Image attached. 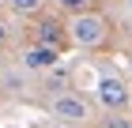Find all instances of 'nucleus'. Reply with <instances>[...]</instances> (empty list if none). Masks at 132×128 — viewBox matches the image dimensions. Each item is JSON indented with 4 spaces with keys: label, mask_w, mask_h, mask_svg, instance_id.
Here are the masks:
<instances>
[{
    "label": "nucleus",
    "mask_w": 132,
    "mask_h": 128,
    "mask_svg": "<svg viewBox=\"0 0 132 128\" xmlns=\"http://www.w3.org/2000/svg\"><path fill=\"white\" fill-rule=\"evenodd\" d=\"M53 8L61 11V15H79V11H91V8H98L102 0H49Z\"/></svg>",
    "instance_id": "nucleus-9"
},
{
    "label": "nucleus",
    "mask_w": 132,
    "mask_h": 128,
    "mask_svg": "<svg viewBox=\"0 0 132 128\" xmlns=\"http://www.w3.org/2000/svg\"><path fill=\"white\" fill-rule=\"evenodd\" d=\"M30 34H34L38 45H49V49H57V53L68 49V30H64V19H57V15H45V11H42L38 19H34Z\"/></svg>",
    "instance_id": "nucleus-4"
},
{
    "label": "nucleus",
    "mask_w": 132,
    "mask_h": 128,
    "mask_svg": "<svg viewBox=\"0 0 132 128\" xmlns=\"http://www.w3.org/2000/svg\"><path fill=\"white\" fill-rule=\"evenodd\" d=\"M64 30H68V45L79 49V53L102 57L106 49L117 45V27L106 15V8H91V11H79V15H68Z\"/></svg>",
    "instance_id": "nucleus-1"
},
{
    "label": "nucleus",
    "mask_w": 132,
    "mask_h": 128,
    "mask_svg": "<svg viewBox=\"0 0 132 128\" xmlns=\"http://www.w3.org/2000/svg\"><path fill=\"white\" fill-rule=\"evenodd\" d=\"M102 128H132L128 113H102Z\"/></svg>",
    "instance_id": "nucleus-10"
},
{
    "label": "nucleus",
    "mask_w": 132,
    "mask_h": 128,
    "mask_svg": "<svg viewBox=\"0 0 132 128\" xmlns=\"http://www.w3.org/2000/svg\"><path fill=\"white\" fill-rule=\"evenodd\" d=\"M106 15H110L113 27H117V41H121V34H128V41H125V45L132 49V0H110Z\"/></svg>",
    "instance_id": "nucleus-6"
},
{
    "label": "nucleus",
    "mask_w": 132,
    "mask_h": 128,
    "mask_svg": "<svg viewBox=\"0 0 132 128\" xmlns=\"http://www.w3.org/2000/svg\"><path fill=\"white\" fill-rule=\"evenodd\" d=\"M45 75H49V87H45V90H53V94H64V90H72V68L57 64V68H49Z\"/></svg>",
    "instance_id": "nucleus-7"
},
{
    "label": "nucleus",
    "mask_w": 132,
    "mask_h": 128,
    "mask_svg": "<svg viewBox=\"0 0 132 128\" xmlns=\"http://www.w3.org/2000/svg\"><path fill=\"white\" fill-rule=\"evenodd\" d=\"M4 4H8L15 15H23V19H38L42 11H45V4H49V0H4Z\"/></svg>",
    "instance_id": "nucleus-8"
},
{
    "label": "nucleus",
    "mask_w": 132,
    "mask_h": 128,
    "mask_svg": "<svg viewBox=\"0 0 132 128\" xmlns=\"http://www.w3.org/2000/svg\"><path fill=\"white\" fill-rule=\"evenodd\" d=\"M4 68H8V60H4V57H0V75H4Z\"/></svg>",
    "instance_id": "nucleus-13"
},
{
    "label": "nucleus",
    "mask_w": 132,
    "mask_h": 128,
    "mask_svg": "<svg viewBox=\"0 0 132 128\" xmlns=\"http://www.w3.org/2000/svg\"><path fill=\"white\" fill-rule=\"evenodd\" d=\"M0 4H4V0H0Z\"/></svg>",
    "instance_id": "nucleus-14"
},
{
    "label": "nucleus",
    "mask_w": 132,
    "mask_h": 128,
    "mask_svg": "<svg viewBox=\"0 0 132 128\" xmlns=\"http://www.w3.org/2000/svg\"><path fill=\"white\" fill-rule=\"evenodd\" d=\"M91 68H94V106H98L102 113H125V109L132 106L128 75H125L113 60H106V57L91 60Z\"/></svg>",
    "instance_id": "nucleus-2"
},
{
    "label": "nucleus",
    "mask_w": 132,
    "mask_h": 128,
    "mask_svg": "<svg viewBox=\"0 0 132 128\" xmlns=\"http://www.w3.org/2000/svg\"><path fill=\"white\" fill-rule=\"evenodd\" d=\"M8 38H11V30H8V23H0V49L8 45Z\"/></svg>",
    "instance_id": "nucleus-11"
},
{
    "label": "nucleus",
    "mask_w": 132,
    "mask_h": 128,
    "mask_svg": "<svg viewBox=\"0 0 132 128\" xmlns=\"http://www.w3.org/2000/svg\"><path fill=\"white\" fill-rule=\"evenodd\" d=\"M125 75H128V83H132V49H128V60H125Z\"/></svg>",
    "instance_id": "nucleus-12"
},
{
    "label": "nucleus",
    "mask_w": 132,
    "mask_h": 128,
    "mask_svg": "<svg viewBox=\"0 0 132 128\" xmlns=\"http://www.w3.org/2000/svg\"><path fill=\"white\" fill-rule=\"evenodd\" d=\"M49 113L61 121V124H72V128H76V124H87V121H91V106H87V102H83L76 90L53 94V98H49Z\"/></svg>",
    "instance_id": "nucleus-3"
},
{
    "label": "nucleus",
    "mask_w": 132,
    "mask_h": 128,
    "mask_svg": "<svg viewBox=\"0 0 132 128\" xmlns=\"http://www.w3.org/2000/svg\"><path fill=\"white\" fill-rule=\"evenodd\" d=\"M19 64H23V72H27V75H42V72H49V68H57V64H61V53H57V49H49V45H38V41H30V45L23 49Z\"/></svg>",
    "instance_id": "nucleus-5"
}]
</instances>
